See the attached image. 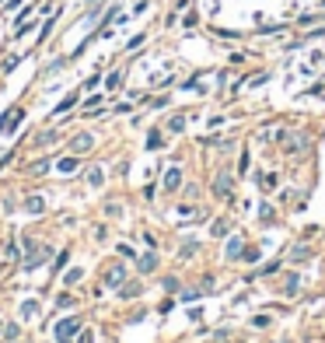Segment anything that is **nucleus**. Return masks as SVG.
<instances>
[{"label": "nucleus", "instance_id": "ddd939ff", "mask_svg": "<svg viewBox=\"0 0 325 343\" xmlns=\"http://www.w3.org/2000/svg\"><path fill=\"white\" fill-rule=\"evenodd\" d=\"M74 102H77V95H67V98H63V102H59V105H56V112H67V109H70Z\"/></svg>", "mask_w": 325, "mask_h": 343}, {"label": "nucleus", "instance_id": "20e7f679", "mask_svg": "<svg viewBox=\"0 0 325 343\" xmlns=\"http://www.w3.org/2000/svg\"><path fill=\"white\" fill-rule=\"evenodd\" d=\"M178 182H182V172H178V168H168V175H165V189H175Z\"/></svg>", "mask_w": 325, "mask_h": 343}, {"label": "nucleus", "instance_id": "f8f14e48", "mask_svg": "<svg viewBox=\"0 0 325 343\" xmlns=\"http://www.w3.org/2000/svg\"><path fill=\"white\" fill-rule=\"evenodd\" d=\"M74 147H77V151H88V147H91V137H88V133H84V137H77Z\"/></svg>", "mask_w": 325, "mask_h": 343}, {"label": "nucleus", "instance_id": "f257e3e1", "mask_svg": "<svg viewBox=\"0 0 325 343\" xmlns=\"http://www.w3.org/2000/svg\"><path fill=\"white\" fill-rule=\"evenodd\" d=\"M42 259H46V252L38 249V242H28V245H25V270H32V266H38Z\"/></svg>", "mask_w": 325, "mask_h": 343}, {"label": "nucleus", "instance_id": "dca6fc26", "mask_svg": "<svg viewBox=\"0 0 325 343\" xmlns=\"http://www.w3.org/2000/svg\"><path fill=\"white\" fill-rule=\"evenodd\" d=\"M161 144H165V140H161V133H151V137H147V147H151V151H154V147H161Z\"/></svg>", "mask_w": 325, "mask_h": 343}, {"label": "nucleus", "instance_id": "7ed1b4c3", "mask_svg": "<svg viewBox=\"0 0 325 343\" xmlns=\"http://www.w3.org/2000/svg\"><path fill=\"white\" fill-rule=\"evenodd\" d=\"M74 333H77V319H67V322L56 326V336H59V340H70Z\"/></svg>", "mask_w": 325, "mask_h": 343}, {"label": "nucleus", "instance_id": "39448f33", "mask_svg": "<svg viewBox=\"0 0 325 343\" xmlns=\"http://www.w3.org/2000/svg\"><path fill=\"white\" fill-rule=\"evenodd\" d=\"M217 196H231V175H220V179H217Z\"/></svg>", "mask_w": 325, "mask_h": 343}, {"label": "nucleus", "instance_id": "4468645a", "mask_svg": "<svg viewBox=\"0 0 325 343\" xmlns=\"http://www.w3.org/2000/svg\"><path fill=\"white\" fill-rule=\"evenodd\" d=\"M35 312H38V305H32V301H25V305H21V315H28V319H32Z\"/></svg>", "mask_w": 325, "mask_h": 343}, {"label": "nucleus", "instance_id": "f03ea898", "mask_svg": "<svg viewBox=\"0 0 325 343\" xmlns=\"http://www.w3.org/2000/svg\"><path fill=\"white\" fill-rule=\"evenodd\" d=\"M25 119V109H11L4 119H0V133H14V126Z\"/></svg>", "mask_w": 325, "mask_h": 343}, {"label": "nucleus", "instance_id": "423d86ee", "mask_svg": "<svg viewBox=\"0 0 325 343\" xmlns=\"http://www.w3.org/2000/svg\"><path fill=\"white\" fill-rule=\"evenodd\" d=\"M119 280H123V266H112V270L105 273V284H109V287H115Z\"/></svg>", "mask_w": 325, "mask_h": 343}, {"label": "nucleus", "instance_id": "0eeeda50", "mask_svg": "<svg viewBox=\"0 0 325 343\" xmlns=\"http://www.w3.org/2000/svg\"><path fill=\"white\" fill-rule=\"evenodd\" d=\"M241 256V238H231L228 242V259H238Z\"/></svg>", "mask_w": 325, "mask_h": 343}, {"label": "nucleus", "instance_id": "f3484780", "mask_svg": "<svg viewBox=\"0 0 325 343\" xmlns=\"http://www.w3.org/2000/svg\"><path fill=\"white\" fill-rule=\"evenodd\" d=\"M259 214H262V221H273V207H269V203H262V210H259Z\"/></svg>", "mask_w": 325, "mask_h": 343}, {"label": "nucleus", "instance_id": "6ab92c4d", "mask_svg": "<svg viewBox=\"0 0 325 343\" xmlns=\"http://www.w3.org/2000/svg\"><path fill=\"white\" fill-rule=\"evenodd\" d=\"M77 343H95V336H91V333H84V336H80Z\"/></svg>", "mask_w": 325, "mask_h": 343}, {"label": "nucleus", "instance_id": "a211bd4d", "mask_svg": "<svg viewBox=\"0 0 325 343\" xmlns=\"http://www.w3.org/2000/svg\"><path fill=\"white\" fill-rule=\"evenodd\" d=\"M119 81H123V74H109V81L105 84H109V88H119Z\"/></svg>", "mask_w": 325, "mask_h": 343}, {"label": "nucleus", "instance_id": "6e6552de", "mask_svg": "<svg viewBox=\"0 0 325 343\" xmlns=\"http://www.w3.org/2000/svg\"><path fill=\"white\" fill-rule=\"evenodd\" d=\"M25 207H28L32 214H42V207H46V203H42V196H28V203H25Z\"/></svg>", "mask_w": 325, "mask_h": 343}, {"label": "nucleus", "instance_id": "1a4fd4ad", "mask_svg": "<svg viewBox=\"0 0 325 343\" xmlns=\"http://www.w3.org/2000/svg\"><path fill=\"white\" fill-rule=\"evenodd\" d=\"M168 130H172V133H178V130H186V116H172V123H168Z\"/></svg>", "mask_w": 325, "mask_h": 343}, {"label": "nucleus", "instance_id": "9b49d317", "mask_svg": "<svg viewBox=\"0 0 325 343\" xmlns=\"http://www.w3.org/2000/svg\"><path fill=\"white\" fill-rule=\"evenodd\" d=\"M56 168H59V172H74V168H77V158H63Z\"/></svg>", "mask_w": 325, "mask_h": 343}, {"label": "nucleus", "instance_id": "2eb2a0df", "mask_svg": "<svg viewBox=\"0 0 325 343\" xmlns=\"http://www.w3.org/2000/svg\"><path fill=\"white\" fill-rule=\"evenodd\" d=\"M88 182H91V186H101V172L91 168V172H88Z\"/></svg>", "mask_w": 325, "mask_h": 343}, {"label": "nucleus", "instance_id": "9d476101", "mask_svg": "<svg viewBox=\"0 0 325 343\" xmlns=\"http://www.w3.org/2000/svg\"><path fill=\"white\" fill-rule=\"evenodd\" d=\"M154 263H157V256H154V252H147V256H144V259H140V270H144V273H147V270H154Z\"/></svg>", "mask_w": 325, "mask_h": 343}]
</instances>
